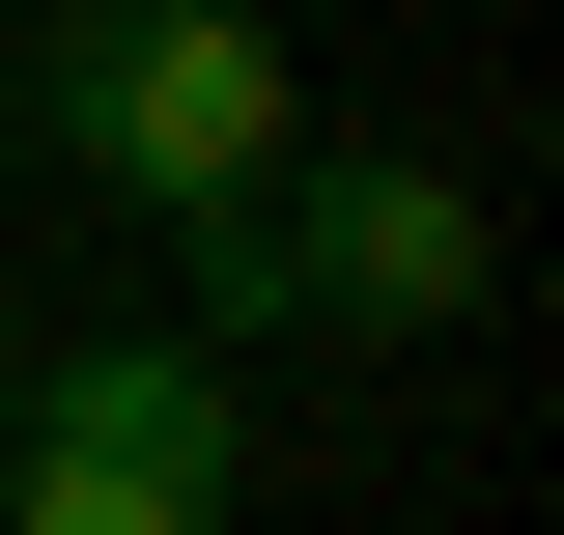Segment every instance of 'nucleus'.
<instances>
[{
  "instance_id": "obj_1",
  "label": "nucleus",
  "mask_w": 564,
  "mask_h": 535,
  "mask_svg": "<svg viewBox=\"0 0 564 535\" xmlns=\"http://www.w3.org/2000/svg\"><path fill=\"white\" fill-rule=\"evenodd\" d=\"M29 113H57L85 198H170V226H198V198L282 170V29H254V0H85L57 57H29Z\"/></svg>"
},
{
  "instance_id": "obj_2",
  "label": "nucleus",
  "mask_w": 564,
  "mask_h": 535,
  "mask_svg": "<svg viewBox=\"0 0 564 535\" xmlns=\"http://www.w3.org/2000/svg\"><path fill=\"white\" fill-rule=\"evenodd\" d=\"M226 367L198 338H85V367H29L0 395V535H226Z\"/></svg>"
},
{
  "instance_id": "obj_4",
  "label": "nucleus",
  "mask_w": 564,
  "mask_h": 535,
  "mask_svg": "<svg viewBox=\"0 0 564 535\" xmlns=\"http://www.w3.org/2000/svg\"><path fill=\"white\" fill-rule=\"evenodd\" d=\"M0 395H29V367H0Z\"/></svg>"
},
{
  "instance_id": "obj_3",
  "label": "nucleus",
  "mask_w": 564,
  "mask_h": 535,
  "mask_svg": "<svg viewBox=\"0 0 564 535\" xmlns=\"http://www.w3.org/2000/svg\"><path fill=\"white\" fill-rule=\"evenodd\" d=\"M226 310H367V338H452L480 310V170H254V198H198Z\"/></svg>"
}]
</instances>
